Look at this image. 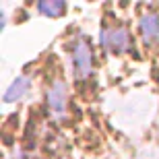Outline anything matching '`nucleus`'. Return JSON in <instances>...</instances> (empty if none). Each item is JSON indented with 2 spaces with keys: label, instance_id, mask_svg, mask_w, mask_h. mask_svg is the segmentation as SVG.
I'll use <instances>...</instances> for the list:
<instances>
[{
  "label": "nucleus",
  "instance_id": "nucleus-1",
  "mask_svg": "<svg viewBox=\"0 0 159 159\" xmlns=\"http://www.w3.org/2000/svg\"><path fill=\"white\" fill-rule=\"evenodd\" d=\"M72 64H75V77L79 81L89 79L93 70V58H91L89 43L85 39H77V43L72 46Z\"/></svg>",
  "mask_w": 159,
  "mask_h": 159
},
{
  "label": "nucleus",
  "instance_id": "nucleus-2",
  "mask_svg": "<svg viewBox=\"0 0 159 159\" xmlns=\"http://www.w3.org/2000/svg\"><path fill=\"white\" fill-rule=\"evenodd\" d=\"M101 46L114 54H122L130 48V33L124 27H112L101 31Z\"/></svg>",
  "mask_w": 159,
  "mask_h": 159
},
{
  "label": "nucleus",
  "instance_id": "nucleus-3",
  "mask_svg": "<svg viewBox=\"0 0 159 159\" xmlns=\"http://www.w3.org/2000/svg\"><path fill=\"white\" fill-rule=\"evenodd\" d=\"M48 106L58 116L64 114V110H66V85L62 81H56L50 87V91H48Z\"/></svg>",
  "mask_w": 159,
  "mask_h": 159
},
{
  "label": "nucleus",
  "instance_id": "nucleus-4",
  "mask_svg": "<svg viewBox=\"0 0 159 159\" xmlns=\"http://www.w3.org/2000/svg\"><path fill=\"white\" fill-rule=\"evenodd\" d=\"M141 33H143V39H145L147 46H155V43H157V39H159V17L155 12L143 15Z\"/></svg>",
  "mask_w": 159,
  "mask_h": 159
},
{
  "label": "nucleus",
  "instance_id": "nucleus-5",
  "mask_svg": "<svg viewBox=\"0 0 159 159\" xmlns=\"http://www.w3.org/2000/svg\"><path fill=\"white\" fill-rule=\"evenodd\" d=\"M27 91H29V79H27V77H19V79H15V81H12L11 87L6 89L4 101H6V103H12V101L21 99Z\"/></svg>",
  "mask_w": 159,
  "mask_h": 159
},
{
  "label": "nucleus",
  "instance_id": "nucleus-6",
  "mask_svg": "<svg viewBox=\"0 0 159 159\" xmlns=\"http://www.w3.org/2000/svg\"><path fill=\"white\" fill-rule=\"evenodd\" d=\"M37 11L46 17H60L62 12L66 11V4L62 0H50V2H39L37 4Z\"/></svg>",
  "mask_w": 159,
  "mask_h": 159
},
{
  "label": "nucleus",
  "instance_id": "nucleus-7",
  "mask_svg": "<svg viewBox=\"0 0 159 159\" xmlns=\"http://www.w3.org/2000/svg\"><path fill=\"white\" fill-rule=\"evenodd\" d=\"M17 159H31V157H27V155H19Z\"/></svg>",
  "mask_w": 159,
  "mask_h": 159
}]
</instances>
